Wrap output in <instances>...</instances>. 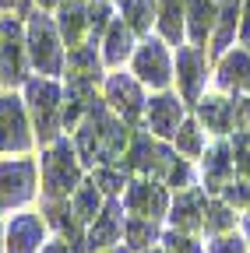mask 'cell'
<instances>
[{"mask_svg": "<svg viewBox=\"0 0 250 253\" xmlns=\"http://www.w3.org/2000/svg\"><path fill=\"white\" fill-rule=\"evenodd\" d=\"M208 253H250L247 250V236H236V229L233 232H222V236H211Z\"/></svg>", "mask_w": 250, "mask_h": 253, "instance_id": "74e56055", "label": "cell"}, {"mask_svg": "<svg viewBox=\"0 0 250 253\" xmlns=\"http://www.w3.org/2000/svg\"><path fill=\"white\" fill-rule=\"evenodd\" d=\"M155 28L169 46H180L187 39V0H159Z\"/></svg>", "mask_w": 250, "mask_h": 253, "instance_id": "4316f807", "label": "cell"}, {"mask_svg": "<svg viewBox=\"0 0 250 253\" xmlns=\"http://www.w3.org/2000/svg\"><path fill=\"white\" fill-rule=\"evenodd\" d=\"M173 144L183 158H201L204 155V130H201V120L194 116H183L180 130L173 134Z\"/></svg>", "mask_w": 250, "mask_h": 253, "instance_id": "1f68e13d", "label": "cell"}, {"mask_svg": "<svg viewBox=\"0 0 250 253\" xmlns=\"http://www.w3.org/2000/svg\"><path fill=\"white\" fill-rule=\"evenodd\" d=\"M32 141H36V130L28 123L25 95H18L14 88L0 91V151L4 155H28Z\"/></svg>", "mask_w": 250, "mask_h": 253, "instance_id": "52a82bcc", "label": "cell"}, {"mask_svg": "<svg viewBox=\"0 0 250 253\" xmlns=\"http://www.w3.org/2000/svg\"><path fill=\"white\" fill-rule=\"evenodd\" d=\"M173 67H176L180 99L198 106V99L204 95V84H208V53H204V46H194V42L183 46V42H180Z\"/></svg>", "mask_w": 250, "mask_h": 253, "instance_id": "7c38bea8", "label": "cell"}, {"mask_svg": "<svg viewBox=\"0 0 250 253\" xmlns=\"http://www.w3.org/2000/svg\"><path fill=\"white\" fill-rule=\"evenodd\" d=\"M99 253H131V246H109V250H99Z\"/></svg>", "mask_w": 250, "mask_h": 253, "instance_id": "7bdbcfd3", "label": "cell"}, {"mask_svg": "<svg viewBox=\"0 0 250 253\" xmlns=\"http://www.w3.org/2000/svg\"><path fill=\"white\" fill-rule=\"evenodd\" d=\"M159 239H162L159 221H151V218H138V214H131V218H127V225H123V243H127L134 253L148 250L151 243H159Z\"/></svg>", "mask_w": 250, "mask_h": 253, "instance_id": "4dcf8cb0", "label": "cell"}, {"mask_svg": "<svg viewBox=\"0 0 250 253\" xmlns=\"http://www.w3.org/2000/svg\"><path fill=\"white\" fill-rule=\"evenodd\" d=\"M169 42L159 36H145V42L134 49V56H131V71H134V78L141 81V84H148L151 91H166L169 88V81L176 78V67H173V56H169V49H166Z\"/></svg>", "mask_w": 250, "mask_h": 253, "instance_id": "9c48e42d", "label": "cell"}, {"mask_svg": "<svg viewBox=\"0 0 250 253\" xmlns=\"http://www.w3.org/2000/svg\"><path fill=\"white\" fill-rule=\"evenodd\" d=\"M215 197H222V201H226V204H233L236 211H240V208H250V179L236 172V176L222 186V194H215Z\"/></svg>", "mask_w": 250, "mask_h": 253, "instance_id": "e575fe53", "label": "cell"}, {"mask_svg": "<svg viewBox=\"0 0 250 253\" xmlns=\"http://www.w3.org/2000/svg\"><path fill=\"white\" fill-rule=\"evenodd\" d=\"M243 102H247V109H250V91H247V95H243Z\"/></svg>", "mask_w": 250, "mask_h": 253, "instance_id": "7dc6e473", "label": "cell"}, {"mask_svg": "<svg viewBox=\"0 0 250 253\" xmlns=\"http://www.w3.org/2000/svg\"><path fill=\"white\" fill-rule=\"evenodd\" d=\"M240 18H243V0H218V18H215V32H211V56H222L226 49H233L236 32H240Z\"/></svg>", "mask_w": 250, "mask_h": 253, "instance_id": "d4e9b609", "label": "cell"}, {"mask_svg": "<svg viewBox=\"0 0 250 253\" xmlns=\"http://www.w3.org/2000/svg\"><path fill=\"white\" fill-rule=\"evenodd\" d=\"M198 120L201 126H208V134L226 137L236 130V120H240V99L236 95H201L198 99Z\"/></svg>", "mask_w": 250, "mask_h": 253, "instance_id": "e0dca14e", "label": "cell"}, {"mask_svg": "<svg viewBox=\"0 0 250 253\" xmlns=\"http://www.w3.org/2000/svg\"><path fill=\"white\" fill-rule=\"evenodd\" d=\"M162 246H166V253H208L191 232H180V229H169V232H162V239H159Z\"/></svg>", "mask_w": 250, "mask_h": 253, "instance_id": "d590c367", "label": "cell"}, {"mask_svg": "<svg viewBox=\"0 0 250 253\" xmlns=\"http://www.w3.org/2000/svg\"><path fill=\"white\" fill-rule=\"evenodd\" d=\"M43 218H46V225L60 236V239H67L74 250H81L85 243V225L78 221L74 208H71V197H43Z\"/></svg>", "mask_w": 250, "mask_h": 253, "instance_id": "d6986e66", "label": "cell"}, {"mask_svg": "<svg viewBox=\"0 0 250 253\" xmlns=\"http://www.w3.org/2000/svg\"><path fill=\"white\" fill-rule=\"evenodd\" d=\"M28 42H25V21L14 14L0 18V84L21 88L28 81Z\"/></svg>", "mask_w": 250, "mask_h": 253, "instance_id": "5b68a950", "label": "cell"}, {"mask_svg": "<svg viewBox=\"0 0 250 253\" xmlns=\"http://www.w3.org/2000/svg\"><path fill=\"white\" fill-rule=\"evenodd\" d=\"M39 166L36 158H0V214L21 211L36 201Z\"/></svg>", "mask_w": 250, "mask_h": 253, "instance_id": "8992f818", "label": "cell"}, {"mask_svg": "<svg viewBox=\"0 0 250 253\" xmlns=\"http://www.w3.org/2000/svg\"><path fill=\"white\" fill-rule=\"evenodd\" d=\"M96 102H99V84L96 81H67L64 84V130H74L92 113Z\"/></svg>", "mask_w": 250, "mask_h": 253, "instance_id": "7402d4cb", "label": "cell"}, {"mask_svg": "<svg viewBox=\"0 0 250 253\" xmlns=\"http://www.w3.org/2000/svg\"><path fill=\"white\" fill-rule=\"evenodd\" d=\"M102 99H106V106H109L123 123L138 126V123L145 120V106H148V99H145L141 81L134 78V71H131V74H123V71L109 74V78L102 81Z\"/></svg>", "mask_w": 250, "mask_h": 253, "instance_id": "30bf717a", "label": "cell"}, {"mask_svg": "<svg viewBox=\"0 0 250 253\" xmlns=\"http://www.w3.org/2000/svg\"><path fill=\"white\" fill-rule=\"evenodd\" d=\"M25 91V109L32 116V130H36V141L46 148L60 137L64 130V88L56 84V78H46V74H36L21 84Z\"/></svg>", "mask_w": 250, "mask_h": 253, "instance_id": "7a4b0ae2", "label": "cell"}, {"mask_svg": "<svg viewBox=\"0 0 250 253\" xmlns=\"http://www.w3.org/2000/svg\"><path fill=\"white\" fill-rule=\"evenodd\" d=\"M102 197H106V194L96 186V179H81V186L71 194V208H74V214H78V221H81L85 229H88V221L102 211V204H106Z\"/></svg>", "mask_w": 250, "mask_h": 253, "instance_id": "83f0119b", "label": "cell"}, {"mask_svg": "<svg viewBox=\"0 0 250 253\" xmlns=\"http://www.w3.org/2000/svg\"><path fill=\"white\" fill-rule=\"evenodd\" d=\"M25 42H28V63H32L36 74H46V78L64 74L67 46L56 28V18H50V11L39 7L25 18Z\"/></svg>", "mask_w": 250, "mask_h": 253, "instance_id": "3957f363", "label": "cell"}, {"mask_svg": "<svg viewBox=\"0 0 250 253\" xmlns=\"http://www.w3.org/2000/svg\"><path fill=\"white\" fill-rule=\"evenodd\" d=\"M120 11H123V21L134 28V36H151L159 0H120Z\"/></svg>", "mask_w": 250, "mask_h": 253, "instance_id": "f1b7e54d", "label": "cell"}, {"mask_svg": "<svg viewBox=\"0 0 250 253\" xmlns=\"http://www.w3.org/2000/svg\"><path fill=\"white\" fill-rule=\"evenodd\" d=\"M113 21V0H88V42L99 46Z\"/></svg>", "mask_w": 250, "mask_h": 253, "instance_id": "836d02e7", "label": "cell"}, {"mask_svg": "<svg viewBox=\"0 0 250 253\" xmlns=\"http://www.w3.org/2000/svg\"><path fill=\"white\" fill-rule=\"evenodd\" d=\"M208 190L204 186H187L176 194V201L169 204V225L180 232H201L204 229V211H208Z\"/></svg>", "mask_w": 250, "mask_h": 253, "instance_id": "2e32d148", "label": "cell"}, {"mask_svg": "<svg viewBox=\"0 0 250 253\" xmlns=\"http://www.w3.org/2000/svg\"><path fill=\"white\" fill-rule=\"evenodd\" d=\"M236 221H240V214H236V208L233 204H226L222 197H208V211H204V236H222V232H233L236 229Z\"/></svg>", "mask_w": 250, "mask_h": 253, "instance_id": "f546056e", "label": "cell"}, {"mask_svg": "<svg viewBox=\"0 0 250 253\" xmlns=\"http://www.w3.org/2000/svg\"><path fill=\"white\" fill-rule=\"evenodd\" d=\"M39 176H43V197H71L85 179V162L74 141L56 137L53 144H46L39 158Z\"/></svg>", "mask_w": 250, "mask_h": 253, "instance_id": "277c9868", "label": "cell"}, {"mask_svg": "<svg viewBox=\"0 0 250 253\" xmlns=\"http://www.w3.org/2000/svg\"><path fill=\"white\" fill-rule=\"evenodd\" d=\"M39 253H78V250H74L67 239H60V236H56V239H50V243H46Z\"/></svg>", "mask_w": 250, "mask_h": 253, "instance_id": "60d3db41", "label": "cell"}, {"mask_svg": "<svg viewBox=\"0 0 250 253\" xmlns=\"http://www.w3.org/2000/svg\"><path fill=\"white\" fill-rule=\"evenodd\" d=\"M0 14L28 18V14H32V0H0Z\"/></svg>", "mask_w": 250, "mask_h": 253, "instance_id": "f35d334b", "label": "cell"}, {"mask_svg": "<svg viewBox=\"0 0 250 253\" xmlns=\"http://www.w3.org/2000/svg\"><path fill=\"white\" fill-rule=\"evenodd\" d=\"M169 186L162 179H151V176H138L131 179V186L123 190V208L127 214L138 218H151V221H162L169 214Z\"/></svg>", "mask_w": 250, "mask_h": 253, "instance_id": "8fae6325", "label": "cell"}, {"mask_svg": "<svg viewBox=\"0 0 250 253\" xmlns=\"http://www.w3.org/2000/svg\"><path fill=\"white\" fill-rule=\"evenodd\" d=\"M138 36H134V28L127 25V21H123V18H113L109 21V28H106V36H102V63H106V67H123V60H131L134 56V42Z\"/></svg>", "mask_w": 250, "mask_h": 253, "instance_id": "603a6c76", "label": "cell"}, {"mask_svg": "<svg viewBox=\"0 0 250 253\" xmlns=\"http://www.w3.org/2000/svg\"><path fill=\"white\" fill-rule=\"evenodd\" d=\"M60 4H64V0H39V7H43V11H56Z\"/></svg>", "mask_w": 250, "mask_h": 253, "instance_id": "b9f144b4", "label": "cell"}, {"mask_svg": "<svg viewBox=\"0 0 250 253\" xmlns=\"http://www.w3.org/2000/svg\"><path fill=\"white\" fill-rule=\"evenodd\" d=\"M201 158H204V162H201V183H204V190H208L211 197L222 194V186L236 176L233 144H229V141H218V144H211Z\"/></svg>", "mask_w": 250, "mask_h": 253, "instance_id": "ffe728a7", "label": "cell"}, {"mask_svg": "<svg viewBox=\"0 0 250 253\" xmlns=\"http://www.w3.org/2000/svg\"><path fill=\"white\" fill-rule=\"evenodd\" d=\"M187 116V102H180V95H173L169 88L159 91V95H151L148 106H145V123H148V130L155 137H173L180 130V123Z\"/></svg>", "mask_w": 250, "mask_h": 253, "instance_id": "9a60e30c", "label": "cell"}, {"mask_svg": "<svg viewBox=\"0 0 250 253\" xmlns=\"http://www.w3.org/2000/svg\"><path fill=\"white\" fill-rule=\"evenodd\" d=\"M229 144H233V162H236V172L250 179V126L236 130Z\"/></svg>", "mask_w": 250, "mask_h": 253, "instance_id": "8d00e7d4", "label": "cell"}, {"mask_svg": "<svg viewBox=\"0 0 250 253\" xmlns=\"http://www.w3.org/2000/svg\"><path fill=\"white\" fill-rule=\"evenodd\" d=\"M236 42H240V46H250V0H243V18H240Z\"/></svg>", "mask_w": 250, "mask_h": 253, "instance_id": "ab89813d", "label": "cell"}, {"mask_svg": "<svg viewBox=\"0 0 250 253\" xmlns=\"http://www.w3.org/2000/svg\"><path fill=\"white\" fill-rule=\"evenodd\" d=\"M141 253H166V246H159V250H155V246H148V250H141Z\"/></svg>", "mask_w": 250, "mask_h": 253, "instance_id": "bcb514c9", "label": "cell"}, {"mask_svg": "<svg viewBox=\"0 0 250 253\" xmlns=\"http://www.w3.org/2000/svg\"><path fill=\"white\" fill-rule=\"evenodd\" d=\"M0 253H7L4 250V221H0Z\"/></svg>", "mask_w": 250, "mask_h": 253, "instance_id": "f6af8a7d", "label": "cell"}, {"mask_svg": "<svg viewBox=\"0 0 250 253\" xmlns=\"http://www.w3.org/2000/svg\"><path fill=\"white\" fill-rule=\"evenodd\" d=\"M92 179H96V186L106 197H123V190L131 186V169L127 166H96Z\"/></svg>", "mask_w": 250, "mask_h": 253, "instance_id": "d6a6232c", "label": "cell"}, {"mask_svg": "<svg viewBox=\"0 0 250 253\" xmlns=\"http://www.w3.org/2000/svg\"><path fill=\"white\" fill-rule=\"evenodd\" d=\"M218 18V0H187V39L194 46H208Z\"/></svg>", "mask_w": 250, "mask_h": 253, "instance_id": "484cf974", "label": "cell"}, {"mask_svg": "<svg viewBox=\"0 0 250 253\" xmlns=\"http://www.w3.org/2000/svg\"><path fill=\"white\" fill-rule=\"evenodd\" d=\"M131 123H123L106 99H99L92 106V113L74 126V148L81 155L85 169H96V166H123V155L131 148Z\"/></svg>", "mask_w": 250, "mask_h": 253, "instance_id": "6da1fadb", "label": "cell"}, {"mask_svg": "<svg viewBox=\"0 0 250 253\" xmlns=\"http://www.w3.org/2000/svg\"><path fill=\"white\" fill-rule=\"evenodd\" d=\"M64 78H67V81H96V84H102L106 74H102V53H99V46L81 42V46L67 49Z\"/></svg>", "mask_w": 250, "mask_h": 253, "instance_id": "44dd1931", "label": "cell"}, {"mask_svg": "<svg viewBox=\"0 0 250 253\" xmlns=\"http://www.w3.org/2000/svg\"><path fill=\"white\" fill-rule=\"evenodd\" d=\"M56 28L67 49L88 42V0H64L56 7Z\"/></svg>", "mask_w": 250, "mask_h": 253, "instance_id": "cb8c5ba5", "label": "cell"}, {"mask_svg": "<svg viewBox=\"0 0 250 253\" xmlns=\"http://www.w3.org/2000/svg\"><path fill=\"white\" fill-rule=\"evenodd\" d=\"M215 84H218V91H226V95H247L250 91V49L247 46L226 49L222 56H218Z\"/></svg>", "mask_w": 250, "mask_h": 253, "instance_id": "ac0fdd59", "label": "cell"}, {"mask_svg": "<svg viewBox=\"0 0 250 253\" xmlns=\"http://www.w3.org/2000/svg\"><path fill=\"white\" fill-rule=\"evenodd\" d=\"M180 162V151L176 148H166L162 137L155 134H134L131 137V148L123 155V166L138 176H151V179H162L173 172V166Z\"/></svg>", "mask_w": 250, "mask_h": 253, "instance_id": "ba28073f", "label": "cell"}, {"mask_svg": "<svg viewBox=\"0 0 250 253\" xmlns=\"http://www.w3.org/2000/svg\"><path fill=\"white\" fill-rule=\"evenodd\" d=\"M46 218L36 211H18L7 225H4V250L7 253H39L50 239Z\"/></svg>", "mask_w": 250, "mask_h": 253, "instance_id": "5bb4252c", "label": "cell"}, {"mask_svg": "<svg viewBox=\"0 0 250 253\" xmlns=\"http://www.w3.org/2000/svg\"><path fill=\"white\" fill-rule=\"evenodd\" d=\"M243 236L250 239V211H247V218H243Z\"/></svg>", "mask_w": 250, "mask_h": 253, "instance_id": "ee69618b", "label": "cell"}, {"mask_svg": "<svg viewBox=\"0 0 250 253\" xmlns=\"http://www.w3.org/2000/svg\"><path fill=\"white\" fill-rule=\"evenodd\" d=\"M123 225H127L123 201L120 197H109L102 204V211L88 221V229H85V250L88 253H99V250H109V246L123 243Z\"/></svg>", "mask_w": 250, "mask_h": 253, "instance_id": "4fadbf2b", "label": "cell"}]
</instances>
